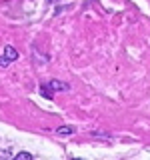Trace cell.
<instances>
[{"mask_svg":"<svg viewBox=\"0 0 150 160\" xmlns=\"http://www.w3.org/2000/svg\"><path fill=\"white\" fill-rule=\"evenodd\" d=\"M0 66H2V68H6V66H8V60L4 58V56H0Z\"/></svg>","mask_w":150,"mask_h":160,"instance_id":"8992f818","label":"cell"},{"mask_svg":"<svg viewBox=\"0 0 150 160\" xmlns=\"http://www.w3.org/2000/svg\"><path fill=\"white\" fill-rule=\"evenodd\" d=\"M14 160H32V156H30L28 152H18L16 156H14Z\"/></svg>","mask_w":150,"mask_h":160,"instance_id":"277c9868","label":"cell"},{"mask_svg":"<svg viewBox=\"0 0 150 160\" xmlns=\"http://www.w3.org/2000/svg\"><path fill=\"white\" fill-rule=\"evenodd\" d=\"M48 88L50 90H66V84L58 82V80H50V82H48Z\"/></svg>","mask_w":150,"mask_h":160,"instance_id":"7a4b0ae2","label":"cell"},{"mask_svg":"<svg viewBox=\"0 0 150 160\" xmlns=\"http://www.w3.org/2000/svg\"><path fill=\"white\" fill-rule=\"evenodd\" d=\"M4 58H6L8 62H14V60L18 58V50L12 48V46H4Z\"/></svg>","mask_w":150,"mask_h":160,"instance_id":"6da1fadb","label":"cell"},{"mask_svg":"<svg viewBox=\"0 0 150 160\" xmlns=\"http://www.w3.org/2000/svg\"><path fill=\"white\" fill-rule=\"evenodd\" d=\"M0 160H12L10 158V150H0Z\"/></svg>","mask_w":150,"mask_h":160,"instance_id":"5b68a950","label":"cell"},{"mask_svg":"<svg viewBox=\"0 0 150 160\" xmlns=\"http://www.w3.org/2000/svg\"><path fill=\"white\" fill-rule=\"evenodd\" d=\"M56 132L60 134V136H62V134H72V132H74V128H72V126H60Z\"/></svg>","mask_w":150,"mask_h":160,"instance_id":"3957f363","label":"cell"}]
</instances>
